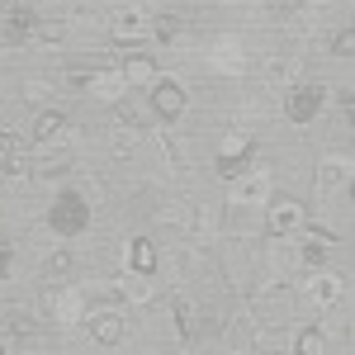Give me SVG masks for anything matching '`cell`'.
Segmentation results:
<instances>
[{"instance_id":"obj_7","label":"cell","mask_w":355,"mask_h":355,"mask_svg":"<svg viewBox=\"0 0 355 355\" xmlns=\"http://www.w3.org/2000/svg\"><path fill=\"white\" fill-rule=\"evenodd\" d=\"M355 180V162L346 152H327L322 162H318V175H313V185H318V199H336V194L346 190Z\"/></svg>"},{"instance_id":"obj_8","label":"cell","mask_w":355,"mask_h":355,"mask_svg":"<svg viewBox=\"0 0 355 355\" xmlns=\"http://www.w3.org/2000/svg\"><path fill=\"white\" fill-rule=\"evenodd\" d=\"M308 223V204L303 199H270L266 204V232L270 237H294Z\"/></svg>"},{"instance_id":"obj_33","label":"cell","mask_w":355,"mask_h":355,"mask_svg":"<svg viewBox=\"0 0 355 355\" xmlns=\"http://www.w3.org/2000/svg\"><path fill=\"white\" fill-rule=\"evenodd\" d=\"M10 270H15V246L0 242V279H10Z\"/></svg>"},{"instance_id":"obj_31","label":"cell","mask_w":355,"mask_h":355,"mask_svg":"<svg viewBox=\"0 0 355 355\" xmlns=\"http://www.w3.org/2000/svg\"><path fill=\"white\" fill-rule=\"evenodd\" d=\"M355 53V33L351 28H336L331 33V57H351Z\"/></svg>"},{"instance_id":"obj_34","label":"cell","mask_w":355,"mask_h":355,"mask_svg":"<svg viewBox=\"0 0 355 355\" xmlns=\"http://www.w3.org/2000/svg\"><path fill=\"white\" fill-rule=\"evenodd\" d=\"M48 90H53L48 81H28L24 85V100H48Z\"/></svg>"},{"instance_id":"obj_23","label":"cell","mask_w":355,"mask_h":355,"mask_svg":"<svg viewBox=\"0 0 355 355\" xmlns=\"http://www.w3.org/2000/svg\"><path fill=\"white\" fill-rule=\"evenodd\" d=\"M251 313H237L232 322H227V331H223V341H227V351H242V355H251Z\"/></svg>"},{"instance_id":"obj_19","label":"cell","mask_w":355,"mask_h":355,"mask_svg":"<svg viewBox=\"0 0 355 355\" xmlns=\"http://www.w3.org/2000/svg\"><path fill=\"white\" fill-rule=\"evenodd\" d=\"M218 175L223 180H242L246 171H251V166H256V147H242V152H218Z\"/></svg>"},{"instance_id":"obj_26","label":"cell","mask_w":355,"mask_h":355,"mask_svg":"<svg viewBox=\"0 0 355 355\" xmlns=\"http://www.w3.org/2000/svg\"><path fill=\"white\" fill-rule=\"evenodd\" d=\"M0 166H5V175H10V180H24V175H28L24 142H10V147H5V157H0Z\"/></svg>"},{"instance_id":"obj_4","label":"cell","mask_w":355,"mask_h":355,"mask_svg":"<svg viewBox=\"0 0 355 355\" xmlns=\"http://www.w3.org/2000/svg\"><path fill=\"white\" fill-rule=\"evenodd\" d=\"M341 299H346V279L336 270H308V279H303V303L313 308V313H331V308H341Z\"/></svg>"},{"instance_id":"obj_25","label":"cell","mask_w":355,"mask_h":355,"mask_svg":"<svg viewBox=\"0 0 355 355\" xmlns=\"http://www.w3.org/2000/svg\"><path fill=\"white\" fill-rule=\"evenodd\" d=\"M137 142H142V128H128V123H119L114 137H110V147H114V157H119V162H128V157H133Z\"/></svg>"},{"instance_id":"obj_1","label":"cell","mask_w":355,"mask_h":355,"mask_svg":"<svg viewBox=\"0 0 355 355\" xmlns=\"http://www.w3.org/2000/svg\"><path fill=\"white\" fill-rule=\"evenodd\" d=\"M331 105V90L322 81H299L284 90V114H289V123H299V128H308L313 119H322Z\"/></svg>"},{"instance_id":"obj_30","label":"cell","mask_w":355,"mask_h":355,"mask_svg":"<svg viewBox=\"0 0 355 355\" xmlns=\"http://www.w3.org/2000/svg\"><path fill=\"white\" fill-rule=\"evenodd\" d=\"M71 266H76V261H71V251H67V246H62V251H53V256H48V275H62V279H67V275H71Z\"/></svg>"},{"instance_id":"obj_37","label":"cell","mask_w":355,"mask_h":355,"mask_svg":"<svg viewBox=\"0 0 355 355\" xmlns=\"http://www.w3.org/2000/svg\"><path fill=\"white\" fill-rule=\"evenodd\" d=\"M0 355H5V346H0Z\"/></svg>"},{"instance_id":"obj_32","label":"cell","mask_w":355,"mask_h":355,"mask_svg":"<svg viewBox=\"0 0 355 355\" xmlns=\"http://www.w3.org/2000/svg\"><path fill=\"white\" fill-rule=\"evenodd\" d=\"M261 71H266V81H289V76H284V71H289V62H284V57H266V67H261Z\"/></svg>"},{"instance_id":"obj_9","label":"cell","mask_w":355,"mask_h":355,"mask_svg":"<svg viewBox=\"0 0 355 355\" xmlns=\"http://www.w3.org/2000/svg\"><path fill=\"white\" fill-rule=\"evenodd\" d=\"M85 331H90V341L95 346H105V351H114L119 341H123V331H128V322H123V313L119 308H100V313H90L85 308Z\"/></svg>"},{"instance_id":"obj_6","label":"cell","mask_w":355,"mask_h":355,"mask_svg":"<svg viewBox=\"0 0 355 355\" xmlns=\"http://www.w3.org/2000/svg\"><path fill=\"white\" fill-rule=\"evenodd\" d=\"M246 67H251V57H246V43L237 33H218L214 43H209V71L214 76H246Z\"/></svg>"},{"instance_id":"obj_11","label":"cell","mask_w":355,"mask_h":355,"mask_svg":"<svg viewBox=\"0 0 355 355\" xmlns=\"http://www.w3.org/2000/svg\"><path fill=\"white\" fill-rule=\"evenodd\" d=\"M147 105H152L157 119L175 123L180 114L190 110V95H185V85H180V81H152V100H147Z\"/></svg>"},{"instance_id":"obj_12","label":"cell","mask_w":355,"mask_h":355,"mask_svg":"<svg viewBox=\"0 0 355 355\" xmlns=\"http://www.w3.org/2000/svg\"><path fill=\"white\" fill-rule=\"evenodd\" d=\"M157 227L175 232V237H185V232L199 227V209H194L190 199H166L162 209H157Z\"/></svg>"},{"instance_id":"obj_14","label":"cell","mask_w":355,"mask_h":355,"mask_svg":"<svg viewBox=\"0 0 355 355\" xmlns=\"http://www.w3.org/2000/svg\"><path fill=\"white\" fill-rule=\"evenodd\" d=\"M62 133H67V114H62V105H43V110L33 114L28 142H33V147H48V142H57Z\"/></svg>"},{"instance_id":"obj_2","label":"cell","mask_w":355,"mask_h":355,"mask_svg":"<svg viewBox=\"0 0 355 355\" xmlns=\"http://www.w3.org/2000/svg\"><path fill=\"white\" fill-rule=\"evenodd\" d=\"M48 227L57 237H81L90 227V199L81 190H62L53 199V209H48Z\"/></svg>"},{"instance_id":"obj_5","label":"cell","mask_w":355,"mask_h":355,"mask_svg":"<svg viewBox=\"0 0 355 355\" xmlns=\"http://www.w3.org/2000/svg\"><path fill=\"white\" fill-rule=\"evenodd\" d=\"M147 38H152V15H147L142 5H123V10L110 15V43L137 48V43H147Z\"/></svg>"},{"instance_id":"obj_35","label":"cell","mask_w":355,"mask_h":355,"mask_svg":"<svg viewBox=\"0 0 355 355\" xmlns=\"http://www.w3.org/2000/svg\"><path fill=\"white\" fill-rule=\"evenodd\" d=\"M270 10H279V15H289V10H299V0H270Z\"/></svg>"},{"instance_id":"obj_18","label":"cell","mask_w":355,"mask_h":355,"mask_svg":"<svg viewBox=\"0 0 355 355\" xmlns=\"http://www.w3.org/2000/svg\"><path fill=\"white\" fill-rule=\"evenodd\" d=\"M152 294H157V289H152V275H133V270H123V279L114 284V299H119V303H147Z\"/></svg>"},{"instance_id":"obj_13","label":"cell","mask_w":355,"mask_h":355,"mask_svg":"<svg viewBox=\"0 0 355 355\" xmlns=\"http://www.w3.org/2000/svg\"><path fill=\"white\" fill-rule=\"evenodd\" d=\"M128 90H133V85L123 81L119 71H90V76H85V95L100 100V105H123Z\"/></svg>"},{"instance_id":"obj_15","label":"cell","mask_w":355,"mask_h":355,"mask_svg":"<svg viewBox=\"0 0 355 355\" xmlns=\"http://www.w3.org/2000/svg\"><path fill=\"white\" fill-rule=\"evenodd\" d=\"M33 10H28V0H5V24H0V33H5V43H24L28 33H33Z\"/></svg>"},{"instance_id":"obj_24","label":"cell","mask_w":355,"mask_h":355,"mask_svg":"<svg viewBox=\"0 0 355 355\" xmlns=\"http://www.w3.org/2000/svg\"><path fill=\"white\" fill-rule=\"evenodd\" d=\"M294 355H327V331L322 327H299V336H294Z\"/></svg>"},{"instance_id":"obj_36","label":"cell","mask_w":355,"mask_h":355,"mask_svg":"<svg viewBox=\"0 0 355 355\" xmlns=\"http://www.w3.org/2000/svg\"><path fill=\"white\" fill-rule=\"evenodd\" d=\"M5 147H10V133H0V157H5Z\"/></svg>"},{"instance_id":"obj_29","label":"cell","mask_w":355,"mask_h":355,"mask_svg":"<svg viewBox=\"0 0 355 355\" xmlns=\"http://www.w3.org/2000/svg\"><path fill=\"white\" fill-rule=\"evenodd\" d=\"M28 38H38V43H48V48H57L62 38H67V28L57 24V19H43V24H33V33Z\"/></svg>"},{"instance_id":"obj_10","label":"cell","mask_w":355,"mask_h":355,"mask_svg":"<svg viewBox=\"0 0 355 355\" xmlns=\"http://www.w3.org/2000/svg\"><path fill=\"white\" fill-rule=\"evenodd\" d=\"M275 175L266 171V166H251L242 180H232V199H242V204H251V209H266L275 199Z\"/></svg>"},{"instance_id":"obj_21","label":"cell","mask_w":355,"mask_h":355,"mask_svg":"<svg viewBox=\"0 0 355 355\" xmlns=\"http://www.w3.org/2000/svg\"><path fill=\"white\" fill-rule=\"evenodd\" d=\"M119 76H123L128 85H152L157 81V62H152L147 53H133L123 67H119Z\"/></svg>"},{"instance_id":"obj_3","label":"cell","mask_w":355,"mask_h":355,"mask_svg":"<svg viewBox=\"0 0 355 355\" xmlns=\"http://www.w3.org/2000/svg\"><path fill=\"white\" fill-rule=\"evenodd\" d=\"M43 318L57 322V327H76L85 318V294L71 289V284H48L43 289Z\"/></svg>"},{"instance_id":"obj_16","label":"cell","mask_w":355,"mask_h":355,"mask_svg":"<svg viewBox=\"0 0 355 355\" xmlns=\"http://www.w3.org/2000/svg\"><path fill=\"white\" fill-rule=\"evenodd\" d=\"M71 171V152H38V162H28V180L38 185H53Z\"/></svg>"},{"instance_id":"obj_20","label":"cell","mask_w":355,"mask_h":355,"mask_svg":"<svg viewBox=\"0 0 355 355\" xmlns=\"http://www.w3.org/2000/svg\"><path fill=\"white\" fill-rule=\"evenodd\" d=\"M223 227L227 232H256V209L251 204H242V199H227V209H223Z\"/></svg>"},{"instance_id":"obj_28","label":"cell","mask_w":355,"mask_h":355,"mask_svg":"<svg viewBox=\"0 0 355 355\" xmlns=\"http://www.w3.org/2000/svg\"><path fill=\"white\" fill-rule=\"evenodd\" d=\"M180 19H175V15H157V19H152V43H166V48H171V43H175V38H180Z\"/></svg>"},{"instance_id":"obj_22","label":"cell","mask_w":355,"mask_h":355,"mask_svg":"<svg viewBox=\"0 0 355 355\" xmlns=\"http://www.w3.org/2000/svg\"><path fill=\"white\" fill-rule=\"evenodd\" d=\"M294 266H299V246H294V237H270V270L275 275H294Z\"/></svg>"},{"instance_id":"obj_17","label":"cell","mask_w":355,"mask_h":355,"mask_svg":"<svg viewBox=\"0 0 355 355\" xmlns=\"http://www.w3.org/2000/svg\"><path fill=\"white\" fill-rule=\"evenodd\" d=\"M123 270L152 275V270H157V242H152V237H133L128 251H123Z\"/></svg>"},{"instance_id":"obj_27","label":"cell","mask_w":355,"mask_h":355,"mask_svg":"<svg viewBox=\"0 0 355 355\" xmlns=\"http://www.w3.org/2000/svg\"><path fill=\"white\" fill-rule=\"evenodd\" d=\"M294 237H303V232H294ZM299 266H308V270H322V266H327V242L308 237V242L299 246Z\"/></svg>"}]
</instances>
